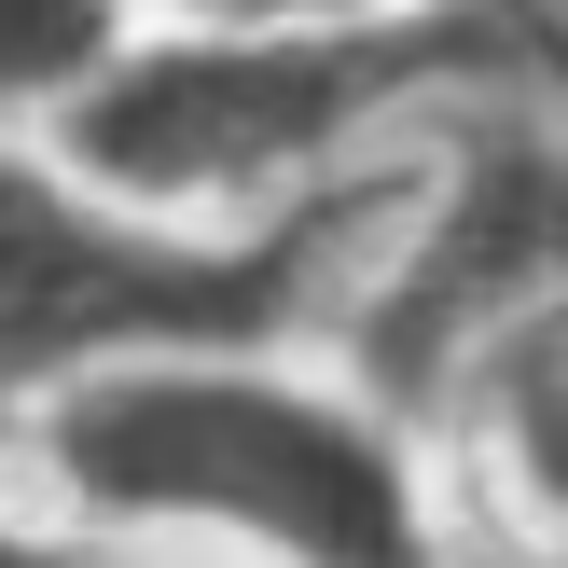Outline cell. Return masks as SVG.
<instances>
[{
	"mask_svg": "<svg viewBox=\"0 0 568 568\" xmlns=\"http://www.w3.org/2000/svg\"><path fill=\"white\" fill-rule=\"evenodd\" d=\"M0 458L153 568H458L430 416L347 333L125 361L42 403Z\"/></svg>",
	"mask_w": 568,
	"mask_h": 568,
	"instance_id": "1",
	"label": "cell"
},
{
	"mask_svg": "<svg viewBox=\"0 0 568 568\" xmlns=\"http://www.w3.org/2000/svg\"><path fill=\"white\" fill-rule=\"evenodd\" d=\"M555 42L527 0L416 14H139L111 83L70 111V153L181 222H292L375 194L499 83H541Z\"/></svg>",
	"mask_w": 568,
	"mask_h": 568,
	"instance_id": "2",
	"label": "cell"
},
{
	"mask_svg": "<svg viewBox=\"0 0 568 568\" xmlns=\"http://www.w3.org/2000/svg\"><path fill=\"white\" fill-rule=\"evenodd\" d=\"M388 209H403V181L292 209V222H181L98 181L70 139H0V444L42 403L166 347L347 333Z\"/></svg>",
	"mask_w": 568,
	"mask_h": 568,
	"instance_id": "3",
	"label": "cell"
},
{
	"mask_svg": "<svg viewBox=\"0 0 568 568\" xmlns=\"http://www.w3.org/2000/svg\"><path fill=\"white\" fill-rule=\"evenodd\" d=\"M416 416L444 458L458 568H568V292L499 320Z\"/></svg>",
	"mask_w": 568,
	"mask_h": 568,
	"instance_id": "4",
	"label": "cell"
},
{
	"mask_svg": "<svg viewBox=\"0 0 568 568\" xmlns=\"http://www.w3.org/2000/svg\"><path fill=\"white\" fill-rule=\"evenodd\" d=\"M153 0H0V139H55L111 83Z\"/></svg>",
	"mask_w": 568,
	"mask_h": 568,
	"instance_id": "5",
	"label": "cell"
},
{
	"mask_svg": "<svg viewBox=\"0 0 568 568\" xmlns=\"http://www.w3.org/2000/svg\"><path fill=\"white\" fill-rule=\"evenodd\" d=\"M0 568H153V555H125L111 527H83L70 499L42 486V471L0 458Z\"/></svg>",
	"mask_w": 568,
	"mask_h": 568,
	"instance_id": "6",
	"label": "cell"
},
{
	"mask_svg": "<svg viewBox=\"0 0 568 568\" xmlns=\"http://www.w3.org/2000/svg\"><path fill=\"white\" fill-rule=\"evenodd\" d=\"M153 14H416V0H153Z\"/></svg>",
	"mask_w": 568,
	"mask_h": 568,
	"instance_id": "7",
	"label": "cell"
}]
</instances>
